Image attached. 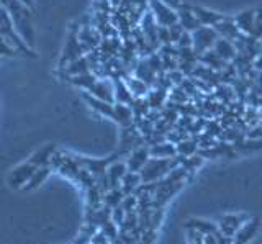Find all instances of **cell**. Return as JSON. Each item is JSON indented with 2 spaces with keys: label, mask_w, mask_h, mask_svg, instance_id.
Segmentation results:
<instances>
[{
  "label": "cell",
  "mask_w": 262,
  "mask_h": 244,
  "mask_svg": "<svg viewBox=\"0 0 262 244\" xmlns=\"http://www.w3.org/2000/svg\"><path fill=\"white\" fill-rule=\"evenodd\" d=\"M7 12L10 13V17L13 20V25L16 33L21 36V39L27 43L30 48H33V23H31V7L25 5L20 0H10L5 5Z\"/></svg>",
  "instance_id": "cell-1"
},
{
  "label": "cell",
  "mask_w": 262,
  "mask_h": 244,
  "mask_svg": "<svg viewBox=\"0 0 262 244\" xmlns=\"http://www.w3.org/2000/svg\"><path fill=\"white\" fill-rule=\"evenodd\" d=\"M177 166H180L177 156L176 158H151L139 174H141L143 182H158L162 177H166L170 170H174Z\"/></svg>",
  "instance_id": "cell-2"
},
{
  "label": "cell",
  "mask_w": 262,
  "mask_h": 244,
  "mask_svg": "<svg viewBox=\"0 0 262 244\" xmlns=\"http://www.w3.org/2000/svg\"><path fill=\"white\" fill-rule=\"evenodd\" d=\"M82 56H85V51H84V48H82L79 38H77V28H76V25H72L69 35H68V39H66V43H64L61 58H59V71L64 69L69 62L82 58Z\"/></svg>",
  "instance_id": "cell-3"
},
{
  "label": "cell",
  "mask_w": 262,
  "mask_h": 244,
  "mask_svg": "<svg viewBox=\"0 0 262 244\" xmlns=\"http://www.w3.org/2000/svg\"><path fill=\"white\" fill-rule=\"evenodd\" d=\"M192 39H193V50L200 56L216 45L220 35L213 27H200L199 30L192 33Z\"/></svg>",
  "instance_id": "cell-4"
},
{
  "label": "cell",
  "mask_w": 262,
  "mask_h": 244,
  "mask_svg": "<svg viewBox=\"0 0 262 244\" xmlns=\"http://www.w3.org/2000/svg\"><path fill=\"white\" fill-rule=\"evenodd\" d=\"M76 28H77V38L82 48H84L85 54L97 50V48L102 45L103 38L100 35V31L94 25H79V23H76Z\"/></svg>",
  "instance_id": "cell-5"
},
{
  "label": "cell",
  "mask_w": 262,
  "mask_h": 244,
  "mask_svg": "<svg viewBox=\"0 0 262 244\" xmlns=\"http://www.w3.org/2000/svg\"><path fill=\"white\" fill-rule=\"evenodd\" d=\"M77 161H79V164L87 169L90 174H92L95 179L97 177H100L103 174H106V169H108V166L112 164L113 161H117V159H121V154L120 152H115L113 156L110 158H105V159H94V158H80V156H76Z\"/></svg>",
  "instance_id": "cell-6"
},
{
  "label": "cell",
  "mask_w": 262,
  "mask_h": 244,
  "mask_svg": "<svg viewBox=\"0 0 262 244\" xmlns=\"http://www.w3.org/2000/svg\"><path fill=\"white\" fill-rule=\"evenodd\" d=\"M149 9L161 27H170L179 21L177 12L167 7L162 0H149Z\"/></svg>",
  "instance_id": "cell-7"
},
{
  "label": "cell",
  "mask_w": 262,
  "mask_h": 244,
  "mask_svg": "<svg viewBox=\"0 0 262 244\" xmlns=\"http://www.w3.org/2000/svg\"><path fill=\"white\" fill-rule=\"evenodd\" d=\"M36 166H33L30 161L27 162H21L20 166H16L10 174H8V184H10V187H13V189H21V187L27 184L31 175L36 172Z\"/></svg>",
  "instance_id": "cell-8"
},
{
  "label": "cell",
  "mask_w": 262,
  "mask_h": 244,
  "mask_svg": "<svg viewBox=\"0 0 262 244\" xmlns=\"http://www.w3.org/2000/svg\"><path fill=\"white\" fill-rule=\"evenodd\" d=\"M248 221H249L248 215H226L220 219L218 230H220V233L228 236V238H234L236 233L239 231Z\"/></svg>",
  "instance_id": "cell-9"
},
{
  "label": "cell",
  "mask_w": 262,
  "mask_h": 244,
  "mask_svg": "<svg viewBox=\"0 0 262 244\" xmlns=\"http://www.w3.org/2000/svg\"><path fill=\"white\" fill-rule=\"evenodd\" d=\"M87 94L95 97L98 100L115 103V84L112 79H98L97 82L89 88Z\"/></svg>",
  "instance_id": "cell-10"
},
{
  "label": "cell",
  "mask_w": 262,
  "mask_h": 244,
  "mask_svg": "<svg viewBox=\"0 0 262 244\" xmlns=\"http://www.w3.org/2000/svg\"><path fill=\"white\" fill-rule=\"evenodd\" d=\"M149 159H151L149 146H141V148H136L135 151H131L125 161L128 164V170H131V172H141Z\"/></svg>",
  "instance_id": "cell-11"
},
{
  "label": "cell",
  "mask_w": 262,
  "mask_h": 244,
  "mask_svg": "<svg viewBox=\"0 0 262 244\" xmlns=\"http://www.w3.org/2000/svg\"><path fill=\"white\" fill-rule=\"evenodd\" d=\"M213 28L218 31L220 38L229 39V41H233V43H236L237 39H239V36L244 35V33H241L239 27L236 25L234 17H223Z\"/></svg>",
  "instance_id": "cell-12"
},
{
  "label": "cell",
  "mask_w": 262,
  "mask_h": 244,
  "mask_svg": "<svg viewBox=\"0 0 262 244\" xmlns=\"http://www.w3.org/2000/svg\"><path fill=\"white\" fill-rule=\"evenodd\" d=\"M177 17H179V23L182 25L185 31H188V33H193V31H196L202 27L199 18H196V15L193 13L190 4H185L182 9L177 12Z\"/></svg>",
  "instance_id": "cell-13"
},
{
  "label": "cell",
  "mask_w": 262,
  "mask_h": 244,
  "mask_svg": "<svg viewBox=\"0 0 262 244\" xmlns=\"http://www.w3.org/2000/svg\"><path fill=\"white\" fill-rule=\"evenodd\" d=\"M133 76H136L138 79L144 80V82L152 88L156 85V82H158V76L159 74L152 69V66H151L149 62H147L146 58H139L136 68L133 71Z\"/></svg>",
  "instance_id": "cell-14"
},
{
  "label": "cell",
  "mask_w": 262,
  "mask_h": 244,
  "mask_svg": "<svg viewBox=\"0 0 262 244\" xmlns=\"http://www.w3.org/2000/svg\"><path fill=\"white\" fill-rule=\"evenodd\" d=\"M112 120H113V121H117V123H118L121 128H126V126H131V125L135 123V113H133V110H131L129 105L115 102V103H113Z\"/></svg>",
  "instance_id": "cell-15"
},
{
  "label": "cell",
  "mask_w": 262,
  "mask_h": 244,
  "mask_svg": "<svg viewBox=\"0 0 262 244\" xmlns=\"http://www.w3.org/2000/svg\"><path fill=\"white\" fill-rule=\"evenodd\" d=\"M126 174H128V164H126V161H123V159L113 161L112 164L108 166V169H106V175H108V181H110L112 189H117V187H120L123 177H125Z\"/></svg>",
  "instance_id": "cell-16"
},
{
  "label": "cell",
  "mask_w": 262,
  "mask_h": 244,
  "mask_svg": "<svg viewBox=\"0 0 262 244\" xmlns=\"http://www.w3.org/2000/svg\"><path fill=\"white\" fill-rule=\"evenodd\" d=\"M192 9H193V13L196 15V18H199L202 27H215L216 23L225 17V15H221L211 9H207V7L192 5Z\"/></svg>",
  "instance_id": "cell-17"
},
{
  "label": "cell",
  "mask_w": 262,
  "mask_h": 244,
  "mask_svg": "<svg viewBox=\"0 0 262 244\" xmlns=\"http://www.w3.org/2000/svg\"><path fill=\"white\" fill-rule=\"evenodd\" d=\"M259 226H260L259 219H249V221L236 233V236L233 238V244H249V241L259 231Z\"/></svg>",
  "instance_id": "cell-18"
},
{
  "label": "cell",
  "mask_w": 262,
  "mask_h": 244,
  "mask_svg": "<svg viewBox=\"0 0 262 244\" xmlns=\"http://www.w3.org/2000/svg\"><path fill=\"white\" fill-rule=\"evenodd\" d=\"M213 50L216 51V54L220 56L221 59L226 61V62H233L237 56V48L233 41H229V39H225V38H220L216 45L213 46Z\"/></svg>",
  "instance_id": "cell-19"
},
{
  "label": "cell",
  "mask_w": 262,
  "mask_h": 244,
  "mask_svg": "<svg viewBox=\"0 0 262 244\" xmlns=\"http://www.w3.org/2000/svg\"><path fill=\"white\" fill-rule=\"evenodd\" d=\"M236 25L239 27L241 33L244 35H252L254 31V23H256V10L249 9V10H243L241 13H237L234 17Z\"/></svg>",
  "instance_id": "cell-20"
},
{
  "label": "cell",
  "mask_w": 262,
  "mask_h": 244,
  "mask_svg": "<svg viewBox=\"0 0 262 244\" xmlns=\"http://www.w3.org/2000/svg\"><path fill=\"white\" fill-rule=\"evenodd\" d=\"M57 148L54 144H45L43 148L36 149L35 152L31 154V158L28 159L33 166L36 167H43V166H49V159H51V156L54 154Z\"/></svg>",
  "instance_id": "cell-21"
},
{
  "label": "cell",
  "mask_w": 262,
  "mask_h": 244,
  "mask_svg": "<svg viewBox=\"0 0 262 244\" xmlns=\"http://www.w3.org/2000/svg\"><path fill=\"white\" fill-rule=\"evenodd\" d=\"M199 61H200V64H203V66H207V68L216 71V72H220L221 69H225L226 64H229V62L221 59L220 56L216 54V51L213 50V48H211V50H208V51H205L203 54H200Z\"/></svg>",
  "instance_id": "cell-22"
},
{
  "label": "cell",
  "mask_w": 262,
  "mask_h": 244,
  "mask_svg": "<svg viewBox=\"0 0 262 244\" xmlns=\"http://www.w3.org/2000/svg\"><path fill=\"white\" fill-rule=\"evenodd\" d=\"M51 170H53V169L49 167V166L38 167V169H36V172L31 175L30 181H28L27 184H25V185L21 187V190H23V192H31V190H36L41 184H45V182H46V179L49 177V174H51Z\"/></svg>",
  "instance_id": "cell-23"
},
{
  "label": "cell",
  "mask_w": 262,
  "mask_h": 244,
  "mask_svg": "<svg viewBox=\"0 0 262 244\" xmlns=\"http://www.w3.org/2000/svg\"><path fill=\"white\" fill-rule=\"evenodd\" d=\"M82 97H84V100L87 102L89 107L92 108L94 112H97L98 115L112 118V113H113V103L103 102V100H98V99H95V97L89 95L87 92H84V95H82Z\"/></svg>",
  "instance_id": "cell-24"
},
{
  "label": "cell",
  "mask_w": 262,
  "mask_h": 244,
  "mask_svg": "<svg viewBox=\"0 0 262 244\" xmlns=\"http://www.w3.org/2000/svg\"><path fill=\"white\" fill-rule=\"evenodd\" d=\"M149 152H151V158H176L177 156L176 144L167 140L149 146Z\"/></svg>",
  "instance_id": "cell-25"
},
{
  "label": "cell",
  "mask_w": 262,
  "mask_h": 244,
  "mask_svg": "<svg viewBox=\"0 0 262 244\" xmlns=\"http://www.w3.org/2000/svg\"><path fill=\"white\" fill-rule=\"evenodd\" d=\"M115 84V102L118 103H125V105H131V102L135 100V95L131 94L129 87L126 85L125 80H113Z\"/></svg>",
  "instance_id": "cell-26"
},
{
  "label": "cell",
  "mask_w": 262,
  "mask_h": 244,
  "mask_svg": "<svg viewBox=\"0 0 262 244\" xmlns=\"http://www.w3.org/2000/svg\"><path fill=\"white\" fill-rule=\"evenodd\" d=\"M213 95H215V99L220 100L223 105H228L233 103L234 100H237V95L234 92L233 85H228V84H220L215 91H213Z\"/></svg>",
  "instance_id": "cell-27"
},
{
  "label": "cell",
  "mask_w": 262,
  "mask_h": 244,
  "mask_svg": "<svg viewBox=\"0 0 262 244\" xmlns=\"http://www.w3.org/2000/svg\"><path fill=\"white\" fill-rule=\"evenodd\" d=\"M143 184V179H141V174L139 172H131V170H128V174L123 177L121 181V190L125 192V195H133L135 190L138 189L139 185Z\"/></svg>",
  "instance_id": "cell-28"
},
{
  "label": "cell",
  "mask_w": 262,
  "mask_h": 244,
  "mask_svg": "<svg viewBox=\"0 0 262 244\" xmlns=\"http://www.w3.org/2000/svg\"><path fill=\"white\" fill-rule=\"evenodd\" d=\"M68 80H69V82H71L74 87L82 88V91H84V92H87L89 88L97 82L98 77L94 74V72H85V74H79V76L69 77Z\"/></svg>",
  "instance_id": "cell-29"
},
{
  "label": "cell",
  "mask_w": 262,
  "mask_h": 244,
  "mask_svg": "<svg viewBox=\"0 0 262 244\" xmlns=\"http://www.w3.org/2000/svg\"><path fill=\"white\" fill-rule=\"evenodd\" d=\"M176 149H177V156H182V158H190V156H195V154H199L200 148L196 141L193 138H187V140L180 141L176 144Z\"/></svg>",
  "instance_id": "cell-30"
},
{
  "label": "cell",
  "mask_w": 262,
  "mask_h": 244,
  "mask_svg": "<svg viewBox=\"0 0 262 244\" xmlns=\"http://www.w3.org/2000/svg\"><path fill=\"white\" fill-rule=\"evenodd\" d=\"M125 82H126V85L129 87L131 94H133L135 97H146L147 94H149V91H151V87L147 85L144 80L138 79L136 76H129L128 79H125Z\"/></svg>",
  "instance_id": "cell-31"
},
{
  "label": "cell",
  "mask_w": 262,
  "mask_h": 244,
  "mask_svg": "<svg viewBox=\"0 0 262 244\" xmlns=\"http://www.w3.org/2000/svg\"><path fill=\"white\" fill-rule=\"evenodd\" d=\"M125 197H126V195H125V192L121 190V187H117V189H110L103 195V203L106 207L115 208V207L121 205V202L125 200Z\"/></svg>",
  "instance_id": "cell-32"
},
{
  "label": "cell",
  "mask_w": 262,
  "mask_h": 244,
  "mask_svg": "<svg viewBox=\"0 0 262 244\" xmlns=\"http://www.w3.org/2000/svg\"><path fill=\"white\" fill-rule=\"evenodd\" d=\"M187 228H190V230L199 231V233L203 234V236L218 231V225L210 223V221H205V219H190V223L187 225Z\"/></svg>",
  "instance_id": "cell-33"
},
{
  "label": "cell",
  "mask_w": 262,
  "mask_h": 244,
  "mask_svg": "<svg viewBox=\"0 0 262 244\" xmlns=\"http://www.w3.org/2000/svg\"><path fill=\"white\" fill-rule=\"evenodd\" d=\"M220 80H221V84H228V85H233L237 77H239V71H237V68L234 66L233 62H229L226 64V68L225 69H221L220 72Z\"/></svg>",
  "instance_id": "cell-34"
},
{
  "label": "cell",
  "mask_w": 262,
  "mask_h": 244,
  "mask_svg": "<svg viewBox=\"0 0 262 244\" xmlns=\"http://www.w3.org/2000/svg\"><path fill=\"white\" fill-rule=\"evenodd\" d=\"M223 126H221L220 120L218 118H213V120H208L207 121V126H205V131H207L208 135L215 136L216 140H220V136L223 135Z\"/></svg>",
  "instance_id": "cell-35"
},
{
  "label": "cell",
  "mask_w": 262,
  "mask_h": 244,
  "mask_svg": "<svg viewBox=\"0 0 262 244\" xmlns=\"http://www.w3.org/2000/svg\"><path fill=\"white\" fill-rule=\"evenodd\" d=\"M125 218H126V211H125V208H123V205H118V207H115L112 210V221L117 225L118 228L123 225Z\"/></svg>",
  "instance_id": "cell-36"
},
{
  "label": "cell",
  "mask_w": 262,
  "mask_h": 244,
  "mask_svg": "<svg viewBox=\"0 0 262 244\" xmlns=\"http://www.w3.org/2000/svg\"><path fill=\"white\" fill-rule=\"evenodd\" d=\"M15 53H16L15 48L8 43L5 38L0 36V58H2V56H13Z\"/></svg>",
  "instance_id": "cell-37"
},
{
  "label": "cell",
  "mask_w": 262,
  "mask_h": 244,
  "mask_svg": "<svg viewBox=\"0 0 262 244\" xmlns=\"http://www.w3.org/2000/svg\"><path fill=\"white\" fill-rule=\"evenodd\" d=\"M162 2L166 4L167 7H170L172 10H176V12H179L185 5V0H162Z\"/></svg>",
  "instance_id": "cell-38"
},
{
  "label": "cell",
  "mask_w": 262,
  "mask_h": 244,
  "mask_svg": "<svg viewBox=\"0 0 262 244\" xmlns=\"http://www.w3.org/2000/svg\"><path fill=\"white\" fill-rule=\"evenodd\" d=\"M20 2H23L25 5H28V7H33V0H20Z\"/></svg>",
  "instance_id": "cell-39"
},
{
  "label": "cell",
  "mask_w": 262,
  "mask_h": 244,
  "mask_svg": "<svg viewBox=\"0 0 262 244\" xmlns=\"http://www.w3.org/2000/svg\"><path fill=\"white\" fill-rule=\"evenodd\" d=\"M110 2H112V5H113V9H117L118 4H120V0H110Z\"/></svg>",
  "instance_id": "cell-40"
}]
</instances>
